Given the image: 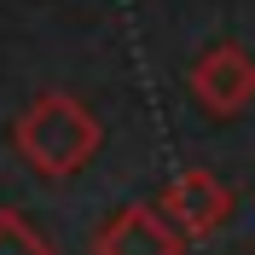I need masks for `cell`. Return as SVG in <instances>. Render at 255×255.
<instances>
[{"instance_id": "cell-1", "label": "cell", "mask_w": 255, "mask_h": 255, "mask_svg": "<svg viewBox=\"0 0 255 255\" xmlns=\"http://www.w3.org/2000/svg\"><path fill=\"white\" fill-rule=\"evenodd\" d=\"M99 139H105L99 116L87 111L76 93H58V87L35 93V99H29V111L12 122V145H17V157L29 162L41 180H70V174H81V168L93 162Z\"/></svg>"}, {"instance_id": "cell-2", "label": "cell", "mask_w": 255, "mask_h": 255, "mask_svg": "<svg viewBox=\"0 0 255 255\" xmlns=\"http://www.w3.org/2000/svg\"><path fill=\"white\" fill-rule=\"evenodd\" d=\"M186 81H191V99L209 116H238L255 105V58L238 41H215L209 52H197Z\"/></svg>"}, {"instance_id": "cell-3", "label": "cell", "mask_w": 255, "mask_h": 255, "mask_svg": "<svg viewBox=\"0 0 255 255\" xmlns=\"http://www.w3.org/2000/svg\"><path fill=\"white\" fill-rule=\"evenodd\" d=\"M186 244L162 203H122L93 232V255H186Z\"/></svg>"}, {"instance_id": "cell-4", "label": "cell", "mask_w": 255, "mask_h": 255, "mask_svg": "<svg viewBox=\"0 0 255 255\" xmlns=\"http://www.w3.org/2000/svg\"><path fill=\"white\" fill-rule=\"evenodd\" d=\"M162 209H168V221L186 232L191 244L215 238L226 221H232V186H226L215 168H180L162 191Z\"/></svg>"}, {"instance_id": "cell-5", "label": "cell", "mask_w": 255, "mask_h": 255, "mask_svg": "<svg viewBox=\"0 0 255 255\" xmlns=\"http://www.w3.org/2000/svg\"><path fill=\"white\" fill-rule=\"evenodd\" d=\"M0 255H52V244L41 238V226L17 209H0Z\"/></svg>"}]
</instances>
